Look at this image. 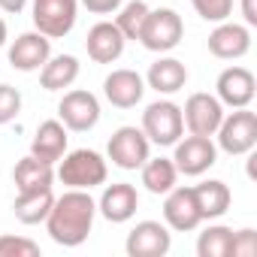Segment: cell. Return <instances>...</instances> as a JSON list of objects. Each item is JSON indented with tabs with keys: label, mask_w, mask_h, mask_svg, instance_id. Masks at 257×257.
<instances>
[{
	"label": "cell",
	"mask_w": 257,
	"mask_h": 257,
	"mask_svg": "<svg viewBox=\"0 0 257 257\" xmlns=\"http://www.w3.org/2000/svg\"><path fill=\"white\" fill-rule=\"evenodd\" d=\"M94 218H97V203L91 200V194L70 188L67 194L55 197L52 212L46 218V230L52 242L64 248H79L88 239V233L94 230Z\"/></svg>",
	"instance_id": "cell-1"
},
{
	"label": "cell",
	"mask_w": 257,
	"mask_h": 257,
	"mask_svg": "<svg viewBox=\"0 0 257 257\" xmlns=\"http://www.w3.org/2000/svg\"><path fill=\"white\" fill-rule=\"evenodd\" d=\"M106 173L109 170H106V161H103L100 152H94V149H76V152L64 155V161H61V167H58L55 176L67 188L91 191V188H97V185L106 182Z\"/></svg>",
	"instance_id": "cell-2"
},
{
	"label": "cell",
	"mask_w": 257,
	"mask_h": 257,
	"mask_svg": "<svg viewBox=\"0 0 257 257\" xmlns=\"http://www.w3.org/2000/svg\"><path fill=\"white\" fill-rule=\"evenodd\" d=\"M215 137H218V149L221 152H227L233 158L251 155L254 146H257V115L248 106L224 115L221 124H218V131H215Z\"/></svg>",
	"instance_id": "cell-3"
},
{
	"label": "cell",
	"mask_w": 257,
	"mask_h": 257,
	"mask_svg": "<svg viewBox=\"0 0 257 257\" xmlns=\"http://www.w3.org/2000/svg\"><path fill=\"white\" fill-rule=\"evenodd\" d=\"M185 37V22L176 10L170 7H161V10H149L146 22H143V31H140V43L149 49V52H173Z\"/></svg>",
	"instance_id": "cell-4"
},
{
	"label": "cell",
	"mask_w": 257,
	"mask_h": 257,
	"mask_svg": "<svg viewBox=\"0 0 257 257\" xmlns=\"http://www.w3.org/2000/svg\"><path fill=\"white\" fill-rule=\"evenodd\" d=\"M143 134L155 146H176L185 134V121H182V106L173 100H155L143 112Z\"/></svg>",
	"instance_id": "cell-5"
},
{
	"label": "cell",
	"mask_w": 257,
	"mask_h": 257,
	"mask_svg": "<svg viewBox=\"0 0 257 257\" xmlns=\"http://www.w3.org/2000/svg\"><path fill=\"white\" fill-rule=\"evenodd\" d=\"M149 152H152V143L143 134V127H131V124L118 127L106 146V155L118 170H140L149 161Z\"/></svg>",
	"instance_id": "cell-6"
},
{
	"label": "cell",
	"mask_w": 257,
	"mask_h": 257,
	"mask_svg": "<svg viewBox=\"0 0 257 257\" xmlns=\"http://www.w3.org/2000/svg\"><path fill=\"white\" fill-rule=\"evenodd\" d=\"M79 0H34V28L49 40H64L76 28Z\"/></svg>",
	"instance_id": "cell-7"
},
{
	"label": "cell",
	"mask_w": 257,
	"mask_h": 257,
	"mask_svg": "<svg viewBox=\"0 0 257 257\" xmlns=\"http://www.w3.org/2000/svg\"><path fill=\"white\" fill-rule=\"evenodd\" d=\"M58 121L73 134H85L91 127H97L100 121V100L91 91H67L58 103Z\"/></svg>",
	"instance_id": "cell-8"
},
{
	"label": "cell",
	"mask_w": 257,
	"mask_h": 257,
	"mask_svg": "<svg viewBox=\"0 0 257 257\" xmlns=\"http://www.w3.org/2000/svg\"><path fill=\"white\" fill-rule=\"evenodd\" d=\"M173 164L182 176H203L206 170H212L218 164V149L212 143V137H185L176 143V155H173Z\"/></svg>",
	"instance_id": "cell-9"
},
{
	"label": "cell",
	"mask_w": 257,
	"mask_h": 257,
	"mask_svg": "<svg viewBox=\"0 0 257 257\" xmlns=\"http://www.w3.org/2000/svg\"><path fill=\"white\" fill-rule=\"evenodd\" d=\"M173 248V233L161 221H140L127 233L124 251L131 257H164Z\"/></svg>",
	"instance_id": "cell-10"
},
{
	"label": "cell",
	"mask_w": 257,
	"mask_h": 257,
	"mask_svg": "<svg viewBox=\"0 0 257 257\" xmlns=\"http://www.w3.org/2000/svg\"><path fill=\"white\" fill-rule=\"evenodd\" d=\"M221 118H224V106H221V100L212 97V94H203V91L191 94L188 103H185V109H182V121H185V127H188L191 134H197V137H215Z\"/></svg>",
	"instance_id": "cell-11"
},
{
	"label": "cell",
	"mask_w": 257,
	"mask_h": 257,
	"mask_svg": "<svg viewBox=\"0 0 257 257\" xmlns=\"http://www.w3.org/2000/svg\"><path fill=\"white\" fill-rule=\"evenodd\" d=\"M215 91H218L221 106L242 109V106H251V100L257 94V79H254V73L248 67H227L218 76Z\"/></svg>",
	"instance_id": "cell-12"
},
{
	"label": "cell",
	"mask_w": 257,
	"mask_h": 257,
	"mask_svg": "<svg viewBox=\"0 0 257 257\" xmlns=\"http://www.w3.org/2000/svg\"><path fill=\"white\" fill-rule=\"evenodd\" d=\"M164 221L176 233H191V230H197L203 224V215H200L197 200H194V188H173V191H167Z\"/></svg>",
	"instance_id": "cell-13"
},
{
	"label": "cell",
	"mask_w": 257,
	"mask_h": 257,
	"mask_svg": "<svg viewBox=\"0 0 257 257\" xmlns=\"http://www.w3.org/2000/svg\"><path fill=\"white\" fill-rule=\"evenodd\" d=\"M146 94V79L137 70H112L103 79V97L115 106V109H134Z\"/></svg>",
	"instance_id": "cell-14"
},
{
	"label": "cell",
	"mask_w": 257,
	"mask_h": 257,
	"mask_svg": "<svg viewBox=\"0 0 257 257\" xmlns=\"http://www.w3.org/2000/svg\"><path fill=\"white\" fill-rule=\"evenodd\" d=\"M209 52L221 61H239L251 52V28L236 22H218L209 34Z\"/></svg>",
	"instance_id": "cell-15"
},
{
	"label": "cell",
	"mask_w": 257,
	"mask_h": 257,
	"mask_svg": "<svg viewBox=\"0 0 257 257\" xmlns=\"http://www.w3.org/2000/svg\"><path fill=\"white\" fill-rule=\"evenodd\" d=\"M49 58H52V40L43 37L40 31L19 34L16 43L10 46V67L13 70H22V73L40 70Z\"/></svg>",
	"instance_id": "cell-16"
},
{
	"label": "cell",
	"mask_w": 257,
	"mask_h": 257,
	"mask_svg": "<svg viewBox=\"0 0 257 257\" xmlns=\"http://www.w3.org/2000/svg\"><path fill=\"white\" fill-rule=\"evenodd\" d=\"M140 209V194L134 185H127V182H115V185H106L100 203H97V212L112 221V224H124V221H131Z\"/></svg>",
	"instance_id": "cell-17"
},
{
	"label": "cell",
	"mask_w": 257,
	"mask_h": 257,
	"mask_svg": "<svg viewBox=\"0 0 257 257\" xmlns=\"http://www.w3.org/2000/svg\"><path fill=\"white\" fill-rule=\"evenodd\" d=\"M124 43L127 40L115 28V22H97L85 37V49L94 64H115L124 55Z\"/></svg>",
	"instance_id": "cell-18"
},
{
	"label": "cell",
	"mask_w": 257,
	"mask_h": 257,
	"mask_svg": "<svg viewBox=\"0 0 257 257\" xmlns=\"http://www.w3.org/2000/svg\"><path fill=\"white\" fill-rule=\"evenodd\" d=\"M67 127L58 121V118H49L37 127V134L31 140V155L46 161V164H58L64 155H67Z\"/></svg>",
	"instance_id": "cell-19"
},
{
	"label": "cell",
	"mask_w": 257,
	"mask_h": 257,
	"mask_svg": "<svg viewBox=\"0 0 257 257\" xmlns=\"http://www.w3.org/2000/svg\"><path fill=\"white\" fill-rule=\"evenodd\" d=\"M149 88L158 91V94H176L188 85V67L179 61V58H158L152 67H149V76H146Z\"/></svg>",
	"instance_id": "cell-20"
},
{
	"label": "cell",
	"mask_w": 257,
	"mask_h": 257,
	"mask_svg": "<svg viewBox=\"0 0 257 257\" xmlns=\"http://www.w3.org/2000/svg\"><path fill=\"white\" fill-rule=\"evenodd\" d=\"M194 200H197V209H200L203 221H215L230 209L233 194L221 179H209V182L194 185Z\"/></svg>",
	"instance_id": "cell-21"
},
{
	"label": "cell",
	"mask_w": 257,
	"mask_h": 257,
	"mask_svg": "<svg viewBox=\"0 0 257 257\" xmlns=\"http://www.w3.org/2000/svg\"><path fill=\"white\" fill-rule=\"evenodd\" d=\"M52 203H55V194L52 188H40V191H19L16 203H13V212L22 224L34 227V224H43L52 212Z\"/></svg>",
	"instance_id": "cell-22"
},
{
	"label": "cell",
	"mask_w": 257,
	"mask_h": 257,
	"mask_svg": "<svg viewBox=\"0 0 257 257\" xmlns=\"http://www.w3.org/2000/svg\"><path fill=\"white\" fill-rule=\"evenodd\" d=\"M79 79V58L76 55H55L40 67V85L46 91H64Z\"/></svg>",
	"instance_id": "cell-23"
},
{
	"label": "cell",
	"mask_w": 257,
	"mask_h": 257,
	"mask_svg": "<svg viewBox=\"0 0 257 257\" xmlns=\"http://www.w3.org/2000/svg\"><path fill=\"white\" fill-rule=\"evenodd\" d=\"M13 182H16L19 191L52 188V182H55V170H52V164H46V161L28 155V158H22V161L16 164V170H13Z\"/></svg>",
	"instance_id": "cell-24"
},
{
	"label": "cell",
	"mask_w": 257,
	"mask_h": 257,
	"mask_svg": "<svg viewBox=\"0 0 257 257\" xmlns=\"http://www.w3.org/2000/svg\"><path fill=\"white\" fill-rule=\"evenodd\" d=\"M143 185L149 194H167L176 188V179H179V170L173 164V158H149L143 167Z\"/></svg>",
	"instance_id": "cell-25"
},
{
	"label": "cell",
	"mask_w": 257,
	"mask_h": 257,
	"mask_svg": "<svg viewBox=\"0 0 257 257\" xmlns=\"http://www.w3.org/2000/svg\"><path fill=\"white\" fill-rule=\"evenodd\" d=\"M230 242H233V227L209 224L197 239V254L200 257H230Z\"/></svg>",
	"instance_id": "cell-26"
},
{
	"label": "cell",
	"mask_w": 257,
	"mask_h": 257,
	"mask_svg": "<svg viewBox=\"0 0 257 257\" xmlns=\"http://www.w3.org/2000/svg\"><path fill=\"white\" fill-rule=\"evenodd\" d=\"M118 19H115V28L124 34V40H140V31H143V22L149 16V4L146 0H131V4L118 7Z\"/></svg>",
	"instance_id": "cell-27"
},
{
	"label": "cell",
	"mask_w": 257,
	"mask_h": 257,
	"mask_svg": "<svg viewBox=\"0 0 257 257\" xmlns=\"http://www.w3.org/2000/svg\"><path fill=\"white\" fill-rule=\"evenodd\" d=\"M0 257H40V245L25 236H0Z\"/></svg>",
	"instance_id": "cell-28"
},
{
	"label": "cell",
	"mask_w": 257,
	"mask_h": 257,
	"mask_svg": "<svg viewBox=\"0 0 257 257\" xmlns=\"http://www.w3.org/2000/svg\"><path fill=\"white\" fill-rule=\"evenodd\" d=\"M191 4L203 22H215V25L227 22L233 13V0H191Z\"/></svg>",
	"instance_id": "cell-29"
},
{
	"label": "cell",
	"mask_w": 257,
	"mask_h": 257,
	"mask_svg": "<svg viewBox=\"0 0 257 257\" xmlns=\"http://www.w3.org/2000/svg\"><path fill=\"white\" fill-rule=\"evenodd\" d=\"M22 112V91L0 82V124H10Z\"/></svg>",
	"instance_id": "cell-30"
},
{
	"label": "cell",
	"mask_w": 257,
	"mask_h": 257,
	"mask_svg": "<svg viewBox=\"0 0 257 257\" xmlns=\"http://www.w3.org/2000/svg\"><path fill=\"white\" fill-rule=\"evenodd\" d=\"M230 257H257V230H251V227L233 230Z\"/></svg>",
	"instance_id": "cell-31"
},
{
	"label": "cell",
	"mask_w": 257,
	"mask_h": 257,
	"mask_svg": "<svg viewBox=\"0 0 257 257\" xmlns=\"http://www.w3.org/2000/svg\"><path fill=\"white\" fill-rule=\"evenodd\" d=\"M79 4L91 13V16H109V13H115L124 0H79Z\"/></svg>",
	"instance_id": "cell-32"
},
{
	"label": "cell",
	"mask_w": 257,
	"mask_h": 257,
	"mask_svg": "<svg viewBox=\"0 0 257 257\" xmlns=\"http://www.w3.org/2000/svg\"><path fill=\"white\" fill-rule=\"evenodd\" d=\"M242 19L248 28H257V10H254V0H242Z\"/></svg>",
	"instance_id": "cell-33"
},
{
	"label": "cell",
	"mask_w": 257,
	"mask_h": 257,
	"mask_svg": "<svg viewBox=\"0 0 257 257\" xmlns=\"http://www.w3.org/2000/svg\"><path fill=\"white\" fill-rule=\"evenodd\" d=\"M25 4H28V0H0V10L10 13V16H19L25 10Z\"/></svg>",
	"instance_id": "cell-34"
},
{
	"label": "cell",
	"mask_w": 257,
	"mask_h": 257,
	"mask_svg": "<svg viewBox=\"0 0 257 257\" xmlns=\"http://www.w3.org/2000/svg\"><path fill=\"white\" fill-rule=\"evenodd\" d=\"M7 37H10V31H7V22L0 19V46H7Z\"/></svg>",
	"instance_id": "cell-35"
}]
</instances>
